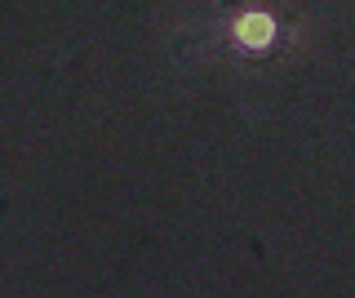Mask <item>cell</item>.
Returning a JSON list of instances; mask_svg holds the SVG:
<instances>
[{"label":"cell","instance_id":"obj_1","mask_svg":"<svg viewBox=\"0 0 355 298\" xmlns=\"http://www.w3.org/2000/svg\"><path fill=\"white\" fill-rule=\"evenodd\" d=\"M240 36L253 40V45H262V40L271 36V23H266V18H244V23H240Z\"/></svg>","mask_w":355,"mask_h":298}]
</instances>
